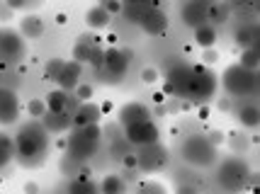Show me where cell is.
Segmentation results:
<instances>
[{
  "mask_svg": "<svg viewBox=\"0 0 260 194\" xmlns=\"http://www.w3.org/2000/svg\"><path fill=\"white\" fill-rule=\"evenodd\" d=\"M46 131L44 126L39 124H27L20 129V134L15 136V158L20 160L22 165L32 168V165H39L44 160V153H46Z\"/></svg>",
  "mask_w": 260,
  "mask_h": 194,
  "instance_id": "1",
  "label": "cell"
},
{
  "mask_svg": "<svg viewBox=\"0 0 260 194\" xmlns=\"http://www.w3.org/2000/svg\"><path fill=\"white\" fill-rule=\"evenodd\" d=\"M102 131L98 124H85V126H73V136L66 138L68 146V158L73 160H85L90 158L95 148H98V141H100Z\"/></svg>",
  "mask_w": 260,
  "mask_h": 194,
  "instance_id": "2",
  "label": "cell"
},
{
  "mask_svg": "<svg viewBox=\"0 0 260 194\" xmlns=\"http://www.w3.org/2000/svg\"><path fill=\"white\" fill-rule=\"evenodd\" d=\"M224 88H226L229 95H234V97H243V95H253V92L258 90V75H255V70H248L243 68L241 63L238 66H231L226 68L224 73Z\"/></svg>",
  "mask_w": 260,
  "mask_h": 194,
  "instance_id": "3",
  "label": "cell"
},
{
  "mask_svg": "<svg viewBox=\"0 0 260 194\" xmlns=\"http://www.w3.org/2000/svg\"><path fill=\"white\" fill-rule=\"evenodd\" d=\"M214 90H216V75L209 70H192V78H190V85H187V90L182 97H190V102H204L207 97L212 100L214 97Z\"/></svg>",
  "mask_w": 260,
  "mask_h": 194,
  "instance_id": "4",
  "label": "cell"
},
{
  "mask_svg": "<svg viewBox=\"0 0 260 194\" xmlns=\"http://www.w3.org/2000/svg\"><path fill=\"white\" fill-rule=\"evenodd\" d=\"M216 156L214 143H209L207 136H194L187 138V143L182 146V158L192 165H209Z\"/></svg>",
  "mask_w": 260,
  "mask_h": 194,
  "instance_id": "5",
  "label": "cell"
},
{
  "mask_svg": "<svg viewBox=\"0 0 260 194\" xmlns=\"http://www.w3.org/2000/svg\"><path fill=\"white\" fill-rule=\"evenodd\" d=\"M24 56V42L12 29H0V63H17Z\"/></svg>",
  "mask_w": 260,
  "mask_h": 194,
  "instance_id": "6",
  "label": "cell"
},
{
  "mask_svg": "<svg viewBox=\"0 0 260 194\" xmlns=\"http://www.w3.org/2000/svg\"><path fill=\"white\" fill-rule=\"evenodd\" d=\"M124 138L134 146H146V143H153L158 141V126L153 124L151 119H144V122H134V124L124 126Z\"/></svg>",
  "mask_w": 260,
  "mask_h": 194,
  "instance_id": "7",
  "label": "cell"
},
{
  "mask_svg": "<svg viewBox=\"0 0 260 194\" xmlns=\"http://www.w3.org/2000/svg\"><path fill=\"white\" fill-rule=\"evenodd\" d=\"M110 78L112 83H119V80L124 78L126 68H129V58H126L124 51H119V49H110V51H105V58H102V66H100Z\"/></svg>",
  "mask_w": 260,
  "mask_h": 194,
  "instance_id": "8",
  "label": "cell"
},
{
  "mask_svg": "<svg viewBox=\"0 0 260 194\" xmlns=\"http://www.w3.org/2000/svg\"><path fill=\"white\" fill-rule=\"evenodd\" d=\"M141 153L136 156L139 158V168L141 170H158V168H163L166 165V150L158 146V141H153V143H146V146H141Z\"/></svg>",
  "mask_w": 260,
  "mask_h": 194,
  "instance_id": "9",
  "label": "cell"
},
{
  "mask_svg": "<svg viewBox=\"0 0 260 194\" xmlns=\"http://www.w3.org/2000/svg\"><path fill=\"white\" fill-rule=\"evenodd\" d=\"M207 17H209V0H187L182 5V22L187 27L207 22Z\"/></svg>",
  "mask_w": 260,
  "mask_h": 194,
  "instance_id": "10",
  "label": "cell"
},
{
  "mask_svg": "<svg viewBox=\"0 0 260 194\" xmlns=\"http://www.w3.org/2000/svg\"><path fill=\"white\" fill-rule=\"evenodd\" d=\"M221 182L226 184L229 189H238L241 187V182L246 180V175H248V168L241 163V160H236V158H231V160H226L224 163V168H221Z\"/></svg>",
  "mask_w": 260,
  "mask_h": 194,
  "instance_id": "11",
  "label": "cell"
},
{
  "mask_svg": "<svg viewBox=\"0 0 260 194\" xmlns=\"http://www.w3.org/2000/svg\"><path fill=\"white\" fill-rule=\"evenodd\" d=\"M39 119L44 122V129L49 134H63V131H68L73 126V114L68 109H63V112H49L46 109Z\"/></svg>",
  "mask_w": 260,
  "mask_h": 194,
  "instance_id": "12",
  "label": "cell"
},
{
  "mask_svg": "<svg viewBox=\"0 0 260 194\" xmlns=\"http://www.w3.org/2000/svg\"><path fill=\"white\" fill-rule=\"evenodd\" d=\"M139 24L146 29L148 34H163L166 29H168V20H166V15L156 8H151V10H144L141 12V17H139Z\"/></svg>",
  "mask_w": 260,
  "mask_h": 194,
  "instance_id": "13",
  "label": "cell"
},
{
  "mask_svg": "<svg viewBox=\"0 0 260 194\" xmlns=\"http://www.w3.org/2000/svg\"><path fill=\"white\" fill-rule=\"evenodd\" d=\"M17 97L15 92L8 90V88H0V124H12L17 119Z\"/></svg>",
  "mask_w": 260,
  "mask_h": 194,
  "instance_id": "14",
  "label": "cell"
},
{
  "mask_svg": "<svg viewBox=\"0 0 260 194\" xmlns=\"http://www.w3.org/2000/svg\"><path fill=\"white\" fill-rule=\"evenodd\" d=\"M80 73H83V68H80L78 61H66L63 70L58 73V78H56V85L61 90L73 92V88L80 83Z\"/></svg>",
  "mask_w": 260,
  "mask_h": 194,
  "instance_id": "15",
  "label": "cell"
},
{
  "mask_svg": "<svg viewBox=\"0 0 260 194\" xmlns=\"http://www.w3.org/2000/svg\"><path fill=\"white\" fill-rule=\"evenodd\" d=\"M100 107L95 102H80L78 107H76V112H73V126H85V124H98L100 122Z\"/></svg>",
  "mask_w": 260,
  "mask_h": 194,
  "instance_id": "16",
  "label": "cell"
},
{
  "mask_svg": "<svg viewBox=\"0 0 260 194\" xmlns=\"http://www.w3.org/2000/svg\"><path fill=\"white\" fill-rule=\"evenodd\" d=\"M144 119H151V109L141 102H126L122 109H119V122L122 126L134 124V122H144Z\"/></svg>",
  "mask_w": 260,
  "mask_h": 194,
  "instance_id": "17",
  "label": "cell"
},
{
  "mask_svg": "<svg viewBox=\"0 0 260 194\" xmlns=\"http://www.w3.org/2000/svg\"><path fill=\"white\" fill-rule=\"evenodd\" d=\"M20 34L27 39H39L44 34V20L39 15H24L20 22Z\"/></svg>",
  "mask_w": 260,
  "mask_h": 194,
  "instance_id": "18",
  "label": "cell"
},
{
  "mask_svg": "<svg viewBox=\"0 0 260 194\" xmlns=\"http://www.w3.org/2000/svg\"><path fill=\"white\" fill-rule=\"evenodd\" d=\"M110 22H112V15L105 10V8H100V5H95V8H90V10L85 12V24L90 27L92 32L110 27Z\"/></svg>",
  "mask_w": 260,
  "mask_h": 194,
  "instance_id": "19",
  "label": "cell"
},
{
  "mask_svg": "<svg viewBox=\"0 0 260 194\" xmlns=\"http://www.w3.org/2000/svg\"><path fill=\"white\" fill-rule=\"evenodd\" d=\"M194 42L202 46V49H209V46L216 44V29L209 22H202L194 27Z\"/></svg>",
  "mask_w": 260,
  "mask_h": 194,
  "instance_id": "20",
  "label": "cell"
},
{
  "mask_svg": "<svg viewBox=\"0 0 260 194\" xmlns=\"http://www.w3.org/2000/svg\"><path fill=\"white\" fill-rule=\"evenodd\" d=\"M46 109L49 112H63L66 109V102H68V92L66 90H51L49 95H46Z\"/></svg>",
  "mask_w": 260,
  "mask_h": 194,
  "instance_id": "21",
  "label": "cell"
},
{
  "mask_svg": "<svg viewBox=\"0 0 260 194\" xmlns=\"http://www.w3.org/2000/svg\"><path fill=\"white\" fill-rule=\"evenodd\" d=\"M15 158V143L8 134H0V170Z\"/></svg>",
  "mask_w": 260,
  "mask_h": 194,
  "instance_id": "22",
  "label": "cell"
},
{
  "mask_svg": "<svg viewBox=\"0 0 260 194\" xmlns=\"http://www.w3.org/2000/svg\"><path fill=\"white\" fill-rule=\"evenodd\" d=\"M100 189H102L105 194H117V192H124L126 184H124V180H122L119 175H107V177L102 180Z\"/></svg>",
  "mask_w": 260,
  "mask_h": 194,
  "instance_id": "23",
  "label": "cell"
},
{
  "mask_svg": "<svg viewBox=\"0 0 260 194\" xmlns=\"http://www.w3.org/2000/svg\"><path fill=\"white\" fill-rule=\"evenodd\" d=\"M255 39H258V32H255V24L253 27H241L236 32V44L241 49H246V46H255Z\"/></svg>",
  "mask_w": 260,
  "mask_h": 194,
  "instance_id": "24",
  "label": "cell"
},
{
  "mask_svg": "<svg viewBox=\"0 0 260 194\" xmlns=\"http://www.w3.org/2000/svg\"><path fill=\"white\" fill-rule=\"evenodd\" d=\"M243 68L248 70H255L258 68V49L255 46H246L243 51H241V61H238Z\"/></svg>",
  "mask_w": 260,
  "mask_h": 194,
  "instance_id": "25",
  "label": "cell"
},
{
  "mask_svg": "<svg viewBox=\"0 0 260 194\" xmlns=\"http://www.w3.org/2000/svg\"><path fill=\"white\" fill-rule=\"evenodd\" d=\"M238 119H241V124L248 126V129H255L258 126V107L255 104H250V107H243L241 112H238Z\"/></svg>",
  "mask_w": 260,
  "mask_h": 194,
  "instance_id": "26",
  "label": "cell"
},
{
  "mask_svg": "<svg viewBox=\"0 0 260 194\" xmlns=\"http://www.w3.org/2000/svg\"><path fill=\"white\" fill-rule=\"evenodd\" d=\"M63 66H66V61H63V58H51V61L46 63V68H44L46 78H49V80H56L58 73L63 70Z\"/></svg>",
  "mask_w": 260,
  "mask_h": 194,
  "instance_id": "27",
  "label": "cell"
},
{
  "mask_svg": "<svg viewBox=\"0 0 260 194\" xmlns=\"http://www.w3.org/2000/svg\"><path fill=\"white\" fill-rule=\"evenodd\" d=\"M90 44H85V42H80L78 39V44L73 46V61H78V63H85L88 61V54H90Z\"/></svg>",
  "mask_w": 260,
  "mask_h": 194,
  "instance_id": "28",
  "label": "cell"
},
{
  "mask_svg": "<svg viewBox=\"0 0 260 194\" xmlns=\"http://www.w3.org/2000/svg\"><path fill=\"white\" fill-rule=\"evenodd\" d=\"M73 97H78L80 102H88V100H92V85L78 83V85L73 88Z\"/></svg>",
  "mask_w": 260,
  "mask_h": 194,
  "instance_id": "29",
  "label": "cell"
},
{
  "mask_svg": "<svg viewBox=\"0 0 260 194\" xmlns=\"http://www.w3.org/2000/svg\"><path fill=\"white\" fill-rule=\"evenodd\" d=\"M27 112H29V117H37V119H39V117L46 112V102H44V100H37V97H34V100H29V102H27Z\"/></svg>",
  "mask_w": 260,
  "mask_h": 194,
  "instance_id": "30",
  "label": "cell"
},
{
  "mask_svg": "<svg viewBox=\"0 0 260 194\" xmlns=\"http://www.w3.org/2000/svg\"><path fill=\"white\" fill-rule=\"evenodd\" d=\"M68 189H71V192H95V189H98V184L88 182V180H76V182L68 184Z\"/></svg>",
  "mask_w": 260,
  "mask_h": 194,
  "instance_id": "31",
  "label": "cell"
},
{
  "mask_svg": "<svg viewBox=\"0 0 260 194\" xmlns=\"http://www.w3.org/2000/svg\"><path fill=\"white\" fill-rule=\"evenodd\" d=\"M102 58H105V51H102L100 46H92L90 54H88V63H92L95 68H100V66H102Z\"/></svg>",
  "mask_w": 260,
  "mask_h": 194,
  "instance_id": "32",
  "label": "cell"
},
{
  "mask_svg": "<svg viewBox=\"0 0 260 194\" xmlns=\"http://www.w3.org/2000/svg\"><path fill=\"white\" fill-rule=\"evenodd\" d=\"M100 8H105L110 15H117V12H122V3L119 0H100Z\"/></svg>",
  "mask_w": 260,
  "mask_h": 194,
  "instance_id": "33",
  "label": "cell"
},
{
  "mask_svg": "<svg viewBox=\"0 0 260 194\" xmlns=\"http://www.w3.org/2000/svg\"><path fill=\"white\" fill-rule=\"evenodd\" d=\"M216 61H219V54L214 51V46L204 49V54H202V63H204V66H212V63H216Z\"/></svg>",
  "mask_w": 260,
  "mask_h": 194,
  "instance_id": "34",
  "label": "cell"
},
{
  "mask_svg": "<svg viewBox=\"0 0 260 194\" xmlns=\"http://www.w3.org/2000/svg\"><path fill=\"white\" fill-rule=\"evenodd\" d=\"M5 5H8L10 10H24V8L32 5V0H5Z\"/></svg>",
  "mask_w": 260,
  "mask_h": 194,
  "instance_id": "35",
  "label": "cell"
},
{
  "mask_svg": "<svg viewBox=\"0 0 260 194\" xmlns=\"http://www.w3.org/2000/svg\"><path fill=\"white\" fill-rule=\"evenodd\" d=\"M141 80H144V83H148V85H151V83H156V80H158V70H156V68H144Z\"/></svg>",
  "mask_w": 260,
  "mask_h": 194,
  "instance_id": "36",
  "label": "cell"
},
{
  "mask_svg": "<svg viewBox=\"0 0 260 194\" xmlns=\"http://www.w3.org/2000/svg\"><path fill=\"white\" fill-rule=\"evenodd\" d=\"M124 168L126 170H136L139 168V158H136L134 153H126L124 156Z\"/></svg>",
  "mask_w": 260,
  "mask_h": 194,
  "instance_id": "37",
  "label": "cell"
},
{
  "mask_svg": "<svg viewBox=\"0 0 260 194\" xmlns=\"http://www.w3.org/2000/svg\"><path fill=\"white\" fill-rule=\"evenodd\" d=\"M139 189H141V192H166V187H163V184H156V182H146V184H141Z\"/></svg>",
  "mask_w": 260,
  "mask_h": 194,
  "instance_id": "38",
  "label": "cell"
},
{
  "mask_svg": "<svg viewBox=\"0 0 260 194\" xmlns=\"http://www.w3.org/2000/svg\"><path fill=\"white\" fill-rule=\"evenodd\" d=\"M207 141L214 143V146H219V143L224 141V134H221V131H209V134H207Z\"/></svg>",
  "mask_w": 260,
  "mask_h": 194,
  "instance_id": "39",
  "label": "cell"
},
{
  "mask_svg": "<svg viewBox=\"0 0 260 194\" xmlns=\"http://www.w3.org/2000/svg\"><path fill=\"white\" fill-rule=\"evenodd\" d=\"M54 22H56V24H66L68 22V15H66V12H56V15H54Z\"/></svg>",
  "mask_w": 260,
  "mask_h": 194,
  "instance_id": "40",
  "label": "cell"
},
{
  "mask_svg": "<svg viewBox=\"0 0 260 194\" xmlns=\"http://www.w3.org/2000/svg\"><path fill=\"white\" fill-rule=\"evenodd\" d=\"M10 8H8V5H5V3H3V5H0V20H8V17H10Z\"/></svg>",
  "mask_w": 260,
  "mask_h": 194,
  "instance_id": "41",
  "label": "cell"
},
{
  "mask_svg": "<svg viewBox=\"0 0 260 194\" xmlns=\"http://www.w3.org/2000/svg\"><path fill=\"white\" fill-rule=\"evenodd\" d=\"M216 107H219L221 112H226L229 107H231V100H219V104H216Z\"/></svg>",
  "mask_w": 260,
  "mask_h": 194,
  "instance_id": "42",
  "label": "cell"
},
{
  "mask_svg": "<svg viewBox=\"0 0 260 194\" xmlns=\"http://www.w3.org/2000/svg\"><path fill=\"white\" fill-rule=\"evenodd\" d=\"M153 102H156V104L166 102V92H156V95H153Z\"/></svg>",
  "mask_w": 260,
  "mask_h": 194,
  "instance_id": "43",
  "label": "cell"
},
{
  "mask_svg": "<svg viewBox=\"0 0 260 194\" xmlns=\"http://www.w3.org/2000/svg\"><path fill=\"white\" fill-rule=\"evenodd\" d=\"M24 192H39V187H37L34 182H27L24 184Z\"/></svg>",
  "mask_w": 260,
  "mask_h": 194,
  "instance_id": "44",
  "label": "cell"
},
{
  "mask_svg": "<svg viewBox=\"0 0 260 194\" xmlns=\"http://www.w3.org/2000/svg\"><path fill=\"white\" fill-rule=\"evenodd\" d=\"M100 112L105 114V112H112V102H102L100 104Z\"/></svg>",
  "mask_w": 260,
  "mask_h": 194,
  "instance_id": "45",
  "label": "cell"
},
{
  "mask_svg": "<svg viewBox=\"0 0 260 194\" xmlns=\"http://www.w3.org/2000/svg\"><path fill=\"white\" fill-rule=\"evenodd\" d=\"M207 117H209V109H207V107H202V109H200V119H207Z\"/></svg>",
  "mask_w": 260,
  "mask_h": 194,
  "instance_id": "46",
  "label": "cell"
}]
</instances>
